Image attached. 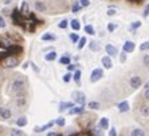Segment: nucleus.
<instances>
[{
	"label": "nucleus",
	"mask_w": 149,
	"mask_h": 136,
	"mask_svg": "<svg viewBox=\"0 0 149 136\" xmlns=\"http://www.w3.org/2000/svg\"><path fill=\"white\" fill-rule=\"evenodd\" d=\"M109 136H117V132H116V129H114V128H111V129H110V133H109Z\"/></svg>",
	"instance_id": "obj_46"
},
{
	"label": "nucleus",
	"mask_w": 149,
	"mask_h": 136,
	"mask_svg": "<svg viewBox=\"0 0 149 136\" xmlns=\"http://www.w3.org/2000/svg\"><path fill=\"white\" fill-rule=\"evenodd\" d=\"M74 69H75V64H69V65H67V71H69V72L74 71Z\"/></svg>",
	"instance_id": "obj_44"
},
{
	"label": "nucleus",
	"mask_w": 149,
	"mask_h": 136,
	"mask_svg": "<svg viewBox=\"0 0 149 136\" xmlns=\"http://www.w3.org/2000/svg\"><path fill=\"white\" fill-rule=\"evenodd\" d=\"M10 136H24V132L22 129H17V128H12L10 132Z\"/></svg>",
	"instance_id": "obj_19"
},
{
	"label": "nucleus",
	"mask_w": 149,
	"mask_h": 136,
	"mask_svg": "<svg viewBox=\"0 0 149 136\" xmlns=\"http://www.w3.org/2000/svg\"><path fill=\"white\" fill-rule=\"evenodd\" d=\"M116 28H117V24L116 23H110L108 25V30H109V32H113V31L116 30Z\"/></svg>",
	"instance_id": "obj_37"
},
{
	"label": "nucleus",
	"mask_w": 149,
	"mask_h": 136,
	"mask_svg": "<svg viewBox=\"0 0 149 136\" xmlns=\"http://www.w3.org/2000/svg\"><path fill=\"white\" fill-rule=\"evenodd\" d=\"M11 116H12V112H11V109L8 107H0V117L4 120H8L11 119Z\"/></svg>",
	"instance_id": "obj_5"
},
{
	"label": "nucleus",
	"mask_w": 149,
	"mask_h": 136,
	"mask_svg": "<svg viewBox=\"0 0 149 136\" xmlns=\"http://www.w3.org/2000/svg\"><path fill=\"white\" fill-rule=\"evenodd\" d=\"M42 40H43V41H54V40H55V35L45 34L43 36H42Z\"/></svg>",
	"instance_id": "obj_20"
},
{
	"label": "nucleus",
	"mask_w": 149,
	"mask_h": 136,
	"mask_svg": "<svg viewBox=\"0 0 149 136\" xmlns=\"http://www.w3.org/2000/svg\"><path fill=\"white\" fill-rule=\"evenodd\" d=\"M79 1H81V5H83V7H87V5L90 4L89 0H79Z\"/></svg>",
	"instance_id": "obj_43"
},
{
	"label": "nucleus",
	"mask_w": 149,
	"mask_h": 136,
	"mask_svg": "<svg viewBox=\"0 0 149 136\" xmlns=\"http://www.w3.org/2000/svg\"><path fill=\"white\" fill-rule=\"evenodd\" d=\"M16 126H19V127L27 126V117H26V116H20V117L16 120Z\"/></svg>",
	"instance_id": "obj_16"
},
{
	"label": "nucleus",
	"mask_w": 149,
	"mask_h": 136,
	"mask_svg": "<svg viewBox=\"0 0 149 136\" xmlns=\"http://www.w3.org/2000/svg\"><path fill=\"white\" fill-rule=\"evenodd\" d=\"M148 15H149V4H148V5H146V7H145V11H144V16H148Z\"/></svg>",
	"instance_id": "obj_45"
},
{
	"label": "nucleus",
	"mask_w": 149,
	"mask_h": 136,
	"mask_svg": "<svg viewBox=\"0 0 149 136\" xmlns=\"http://www.w3.org/2000/svg\"><path fill=\"white\" fill-rule=\"evenodd\" d=\"M70 25H71V28H73L74 31H79V30H81L79 20H77V19H74V20H71V23H70Z\"/></svg>",
	"instance_id": "obj_21"
},
{
	"label": "nucleus",
	"mask_w": 149,
	"mask_h": 136,
	"mask_svg": "<svg viewBox=\"0 0 149 136\" xmlns=\"http://www.w3.org/2000/svg\"><path fill=\"white\" fill-rule=\"evenodd\" d=\"M140 27H141V21H133V24L130 25V30L134 31V30H137V28H140Z\"/></svg>",
	"instance_id": "obj_31"
},
{
	"label": "nucleus",
	"mask_w": 149,
	"mask_h": 136,
	"mask_svg": "<svg viewBox=\"0 0 149 136\" xmlns=\"http://www.w3.org/2000/svg\"><path fill=\"white\" fill-rule=\"evenodd\" d=\"M89 108H91V109H100V103H98V102H90V103H89Z\"/></svg>",
	"instance_id": "obj_28"
},
{
	"label": "nucleus",
	"mask_w": 149,
	"mask_h": 136,
	"mask_svg": "<svg viewBox=\"0 0 149 136\" xmlns=\"http://www.w3.org/2000/svg\"><path fill=\"white\" fill-rule=\"evenodd\" d=\"M59 63H61V64L69 65L70 64V54H65V56H62V58L59 59Z\"/></svg>",
	"instance_id": "obj_17"
},
{
	"label": "nucleus",
	"mask_w": 149,
	"mask_h": 136,
	"mask_svg": "<svg viewBox=\"0 0 149 136\" xmlns=\"http://www.w3.org/2000/svg\"><path fill=\"white\" fill-rule=\"evenodd\" d=\"M108 127H109V120L106 119V117H102V119H101V122H100V128L108 129Z\"/></svg>",
	"instance_id": "obj_23"
},
{
	"label": "nucleus",
	"mask_w": 149,
	"mask_h": 136,
	"mask_svg": "<svg viewBox=\"0 0 149 136\" xmlns=\"http://www.w3.org/2000/svg\"><path fill=\"white\" fill-rule=\"evenodd\" d=\"M45 59L47 61H52V60H55L56 59V52L55 51H51V52H49V54L45 56Z\"/></svg>",
	"instance_id": "obj_22"
},
{
	"label": "nucleus",
	"mask_w": 149,
	"mask_h": 136,
	"mask_svg": "<svg viewBox=\"0 0 149 136\" xmlns=\"http://www.w3.org/2000/svg\"><path fill=\"white\" fill-rule=\"evenodd\" d=\"M144 96H145L146 100H149V89H145V93H144Z\"/></svg>",
	"instance_id": "obj_48"
},
{
	"label": "nucleus",
	"mask_w": 149,
	"mask_h": 136,
	"mask_svg": "<svg viewBox=\"0 0 149 136\" xmlns=\"http://www.w3.org/2000/svg\"><path fill=\"white\" fill-rule=\"evenodd\" d=\"M73 78H74V80H75L77 84H79V82H81V71H79V69H77V71L74 72Z\"/></svg>",
	"instance_id": "obj_26"
},
{
	"label": "nucleus",
	"mask_w": 149,
	"mask_h": 136,
	"mask_svg": "<svg viewBox=\"0 0 149 136\" xmlns=\"http://www.w3.org/2000/svg\"><path fill=\"white\" fill-rule=\"evenodd\" d=\"M105 49H106V54H108L109 56H117V55H118L117 48H116V47H113V45H111V44H108V45H106V48H105Z\"/></svg>",
	"instance_id": "obj_9"
},
{
	"label": "nucleus",
	"mask_w": 149,
	"mask_h": 136,
	"mask_svg": "<svg viewBox=\"0 0 149 136\" xmlns=\"http://www.w3.org/2000/svg\"><path fill=\"white\" fill-rule=\"evenodd\" d=\"M104 76V71L101 69V68H95L93 72H91V76H90V80L91 82H98L101 78Z\"/></svg>",
	"instance_id": "obj_4"
},
{
	"label": "nucleus",
	"mask_w": 149,
	"mask_h": 136,
	"mask_svg": "<svg viewBox=\"0 0 149 136\" xmlns=\"http://www.w3.org/2000/svg\"><path fill=\"white\" fill-rule=\"evenodd\" d=\"M81 10V4H78V3H75L73 5V12H78V11Z\"/></svg>",
	"instance_id": "obj_39"
},
{
	"label": "nucleus",
	"mask_w": 149,
	"mask_h": 136,
	"mask_svg": "<svg viewBox=\"0 0 149 136\" xmlns=\"http://www.w3.org/2000/svg\"><path fill=\"white\" fill-rule=\"evenodd\" d=\"M89 47H90V49H91V51H94V52L100 51V44H98V43H97L95 40L90 41V44H89Z\"/></svg>",
	"instance_id": "obj_24"
},
{
	"label": "nucleus",
	"mask_w": 149,
	"mask_h": 136,
	"mask_svg": "<svg viewBox=\"0 0 149 136\" xmlns=\"http://www.w3.org/2000/svg\"><path fill=\"white\" fill-rule=\"evenodd\" d=\"M6 27V20L3 19V16L0 15V28H4Z\"/></svg>",
	"instance_id": "obj_40"
},
{
	"label": "nucleus",
	"mask_w": 149,
	"mask_h": 136,
	"mask_svg": "<svg viewBox=\"0 0 149 136\" xmlns=\"http://www.w3.org/2000/svg\"><path fill=\"white\" fill-rule=\"evenodd\" d=\"M85 32L89 35H94V28L91 27V25H86V27H85Z\"/></svg>",
	"instance_id": "obj_32"
},
{
	"label": "nucleus",
	"mask_w": 149,
	"mask_h": 136,
	"mask_svg": "<svg viewBox=\"0 0 149 136\" xmlns=\"http://www.w3.org/2000/svg\"><path fill=\"white\" fill-rule=\"evenodd\" d=\"M11 87H12V88H11L12 92H15V93H17V95H20V93H23V91L26 89V82L24 80H22V79H16V80L12 82Z\"/></svg>",
	"instance_id": "obj_1"
},
{
	"label": "nucleus",
	"mask_w": 149,
	"mask_h": 136,
	"mask_svg": "<svg viewBox=\"0 0 149 136\" xmlns=\"http://www.w3.org/2000/svg\"><path fill=\"white\" fill-rule=\"evenodd\" d=\"M54 124H55V122H50V123H47V124H45V126H42V127H35L34 131H35V132H43L45 129L51 128Z\"/></svg>",
	"instance_id": "obj_10"
},
{
	"label": "nucleus",
	"mask_w": 149,
	"mask_h": 136,
	"mask_svg": "<svg viewBox=\"0 0 149 136\" xmlns=\"http://www.w3.org/2000/svg\"><path fill=\"white\" fill-rule=\"evenodd\" d=\"M144 64L146 65V67H149V55H144Z\"/></svg>",
	"instance_id": "obj_38"
},
{
	"label": "nucleus",
	"mask_w": 149,
	"mask_h": 136,
	"mask_svg": "<svg viewBox=\"0 0 149 136\" xmlns=\"http://www.w3.org/2000/svg\"><path fill=\"white\" fill-rule=\"evenodd\" d=\"M74 107V104L73 103H69V102H62L61 104H59V111L61 112H63L65 109H67V108H73Z\"/></svg>",
	"instance_id": "obj_13"
},
{
	"label": "nucleus",
	"mask_w": 149,
	"mask_h": 136,
	"mask_svg": "<svg viewBox=\"0 0 149 136\" xmlns=\"http://www.w3.org/2000/svg\"><path fill=\"white\" fill-rule=\"evenodd\" d=\"M116 12H117V10H114V8H110V10H108V15H109V16H113V15H116Z\"/></svg>",
	"instance_id": "obj_41"
},
{
	"label": "nucleus",
	"mask_w": 149,
	"mask_h": 136,
	"mask_svg": "<svg viewBox=\"0 0 149 136\" xmlns=\"http://www.w3.org/2000/svg\"><path fill=\"white\" fill-rule=\"evenodd\" d=\"M85 112V106H78V107H73V108L69 111L70 115H79V113Z\"/></svg>",
	"instance_id": "obj_8"
},
{
	"label": "nucleus",
	"mask_w": 149,
	"mask_h": 136,
	"mask_svg": "<svg viewBox=\"0 0 149 136\" xmlns=\"http://www.w3.org/2000/svg\"><path fill=\"white\" fill-rule=\"evenodd\" d=\"M134 51V43L133 41H125L124 44V52H133Z\"/></svg>",
	"instance_id": "obj_11"
},
{
	"label": "nucleus",
	"mask_w": 149,
	"mask_h": 136,
	"mask_svg": "<svg viewBox=\"0 0 149 136\" xmlns=\"http://www.w3.org/2000/svg\"><path fill=\"white\" fill-rule=\"evenodd\" d=\"M35 10L38 12H45L46 11V4L43 1H35Z\"/></svg>",
	"instance_id": "obj_14"
},
{
	"label": "nucleus",
	"mask_w": 149,
	"mask_h": 136,
	"mask_svg": "<svg viewBox=\"0 0 149 136\" xmlns=\"http://www.w3.org/2000/svg\"><path fill=\"white\" fill-rule=\"evenodd\" d=\"M47 136H59L56 132H50V133H47Z\"/></svg>",
	"instance_id": "obj_50"
},
{
	"label": "nucleus",
	"mask_w": 149,
	"mask_h": 136,
	"mask_svg": "<svg viewBox=\"0 0 149 136\" xmlns=\"http://www.w3.org/2000/svg\"><path fill=\"white\" fill-rule=\"evenodd\" d=\"M15 103H16L17 107H24L26 103H27V99H26V96L23 95V93H20V95H17L16 100H15Z\"/></svg>",
	"instance_id": "obj_7"
},
{
	"label": "nucleus",
	"mask_w": 149,
	"mask_h": 136,
	"mask_svg": "<svg viewBox=\"0 0 149 136\" xmlns=\"http://www.w3.org/2000/svg\"><path fill=\"white\" fill-rule=\"evenodd\" d=\"M86 43H87L86 38H81L79 41H78V48H79V49H82V48L85 47V44H86Z\"/></svg>",
	"instance_id": "obj_27"
},
{
	"label": "nucleus",
	"mask_w": 149,
	"mask_h": 136,
	"mask_svg": "<svg viewBox=\"0 0 149 136\" xmlns=\"http://www.w3.org/2000/svg\"><path fill=\"white\" fill-rule=\"evenodd\" d=\"M141 83H142V80L140 76H132L130 78V87L132 88H139L140 85H141Z\"/></svg>",
	"instance_id": "obj_6"
},
{
	"label": "nucleus",
	"mask_w": 149,
	"mask_h": 136,
	"mask_svg": "<svg viewBox=\"0 0 149 136\" xmlns=\"http://www.w3.org/2000/svg\"><path fill=\"white\" fill-rule=\"evenodd\" d=\"M94 135H95V136H102V132H101V128H100V127L94 129Z\"/></svg>",
	"instance_id": "obj_42"
},
{
	"label": "nucleus",
	"mask_w": 149,
	"mask_h": 136,
	"mask_svg": "<svg viewBox=\"0 0 149 136\" xmlns=\"http://www.w3.org/2000/svg\"><path fill=\"white\" fill-rule=\"evenodd\" d=\"M102 65H104L105 68H111V65H113V63H111V59L110 56H104L102 58Z\"/></svg>",
	"instance_id": "obj_12"
},
{
	"label": "nucleus",
	"mask_w": 149,
	"mask_h": 136,
	"mask_svg": "<svg viewBox=\"0 0 149 136\" xmlns=\"http://www.w3.org/2000/svg\"><path fill=\"white\" fill-rule=\"evenodd\" d=\"M71 78H73V75H71L70 72H67L66 75H63V82H65V83H69L70 80H71Z\"/></svg>",
	"instance_id": "obj_33"
},
{
	"label": "nucleus",
	"mask_w": 149,
	"mask_h": 136,
	"mask_svg": "<svg viewBox=\"0 0 149 136\" xmlns=\"http://www.w3.org/2000/svg\"><path fill=\"white\" fill-rule=\"evenodd\" d=\"M67 25H69V21L67 20H62L61 23H59V28H62V30H65Z\"/></svg>",
	"instance_id": "obj_36"
},
{
	"label": "nucleus",
	"mask_w": 149,
	"mask_h": 136,
	"mask_svg": "<svg viewBox=\"0 0 149 136\" xmlns=\"http://www.w3.org/2000/svg\"><path fill=\"white\" fill-rule=\"evenodd\" d=\"M145 87H146V89H149V82L146 83V85H145Z\"/></svg>",
	"instance_id": "obj_52"
},
{
	"label": "nucleus",
	"mask_w": 149,
	"mask_h": 136,
	"mask_svg": "<svg viewBox=\"0 0 149 136\" xmlns=\"http://www.w3.org/2000/svg\"><path fill=\"white\" fill-rule=\"evenodd\" d=\"M73 99H74V102H75L77 104H79V106H85L86 95H85L83 92H81V91H75V92H73Z\"/></svg>",
	"instance_id": "obj_2"
},
{
	"label": "nucleus",
	"mask_w": 149,
	"mask_h": 136,
	"mask_svg": "<svg viewBox=\"0 0 149 136\" xmlns=\"http://www.w3.org/2000/svg\"><path fill=\"white\" fill-rule=\"evenodd\" d=\"M141 113L144 116H149V107L148 106H142L141 107Z\"/></svg>",
	"instance_id": "obj_30"
},
{
	"label": "nucleus",
	"mask_w": 149,
	"mask_h": 136,
	"mask_svg": "<svg viewBox=\"0 0 149 136\" xmlns=\"http://www.w3.org/2000/svg\"><path fill=\"white\" fill-rule=\"evenodd\" d=\"M28 12H30L28 3L27 1H23V3H22V8H20V14L22 15H28Z\"/></svg>",
	"instance_id": "obj_15"
},
{
	"label": "nucleus",
	"mask_w": 149,
	"mask_h": 136,
	"mask_svg": "<svg viewBox=\"0 0 149 136\" xmlns=\"http://www.w3.org/2000/svg\"><path fill=\"white\" fill-rule=\"evenodd\" d=\"M70 39H71V41H74V43L79 41V36L77 34H70Z\"/></svg>",
	"instance_id": "obj_34"
},
{
	"label": "nucleus",
	"mask_w": 149,
	"mask_h": 136,
	"mask_svg": "<svg viewBox=\"0 0 149 136\" xmlns=\"http://www.w3.org/2000/svg\"><path fill=\"white\" fill-rule=\"evenodd\" d=\"M130 136H145V132L141 128H136V129H133V132Z\"/></svg>",
	"instance_id": "obj_25"
},
{
	"label": "nucleus",
	"mask_w": 149,
	"mask_h": 136,
	"mask_svg": "<svg viewBox=\"0 0 149 136\" xmlns=\"http://www.w3.org/2000/svg\"><path fill=\"white\" fill-rule=\"evenodd\" d=\"M4 3H6V4H10V3H11V0H6Z\"/></svg>",
	"instance_id": "obj_51"
},
{
	"label": "nucleus",
	"mask_w": 149,
	"mask_h": 136,
	"mask_svg": "<svg viewBox=\"0 0 149 136\" xmlns=\"http://www.w3.org/2000/svg\"><path fill=\"white\" fill-rule=\"evenodd\" d=\"M65 123H66V120H65V117H58V119L55 120V124L59 127H63L65 126Z\"/></svg>",
	"instance_id": "obj_29"
},
{
	"label": "nucleus",
	"mask_w": 149,
	"mask_h": 136,
	"mask_svg": "<svg viewBox=\"0 0 149 136\" xmlns=\"http://www.w3.org/2000/svg\"><path fill=\"white\" fill-rule=\"evenodd\" d=\"M140 49H141V51H146V49H149V41L142 43V44L140 45Z\"/></svg>",
	"instance_id": "obj_35"
},
{
	"label": "nucleus",
	"mask_w": 149,
	"mask_h": 136,
	"mask_svg": "<svg viewBox=\"0 0 149 136\" xmlns=\"http://www.w3.org/2000/svg\"><path fill=\"white\" fill-rule=\"evenodd\" d=\"M31 65H32V68H34V69H35V71H36V72L39 71V68L36 67V65H35V63H31Z\"/></svg>",
	"instance_id": "obj_49"
},
{
	"label": "nucleus",
	"mask_w": 149,
	"mask_h": 136,
	"mask_svg": "<svg viewBox=\"0 0 149 136\" xmlns=\"http://www.w3.org/2000/svg\"><path fill=\"white\" fill-rule=\"evenodd\" d=\"M0 76H1V72H0Z\"/></svg>",
	"instance_id": "obj_53"
},
{
	"label": "nucleus",
	"mask_w": 149,
	"mask_h": 136,
	"mask_svg": "<svg viewBox=\"0 0 149 136\" xmlns=\"http://www.w3.org/2000/svg\"><path fill=\"white\" fill-rule=\"evenodd\" d=\"M118 108H120V112H126L129 109V103L128 102H122L118 104Z\"/></svg>",
	"instance_id": "obj_18"
},
{
	"label": "nucleus",
	"mask_w": 149,
	"mask_h": 136,
	"mask_svg": "<svg viewBox=\"0 0 149 136\" xmlns=\"http://www.w3.org/2000/svg\"><path fill=\"white\" fill-rule=\"evenodd\" d=\"M125 55H126V52H122V54H121V61H122V63H124L125 59H126V56H125Z\"/></svg>",
	"instance_id": "obj_47"
},
{
	"label": "nucleus",
	"mask_w": 149,
	"mask_h": 136,
	"mask_svg": "<svg viewBox=\"0 0 149 136\" xmlns=\"http://www.w3.org/2000/svg\"><path fill=\"white\" fill-rule=\"evenodd\" d=\"M16 65H19V60L15 56H8L6 60H4V67L6 68H15Z\"/></svg>",
	"instance_id": "obj_3"
}]
</instances>
